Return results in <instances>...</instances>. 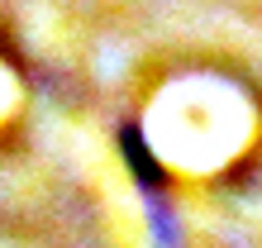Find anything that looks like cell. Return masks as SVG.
I'll return each instance as SVG.
<instances>
[{
	"label": "cell",
	"instance_id": "6da1fadb",
	"mask_svg": "<svg viewBox=\"0 0 262 248\" xmlns=\"http://www.w3.org/2000/svg\"><path fill=\"white\" fill-rule=\"evenodd\" d=\"M119 153L129 158V172H134V181H138V191L148 196V205H152V220H158V234H162V243L172 248V239H177V224H172V215H167V177H162V167H158V158H152V148H148V138H143V129L129 119L124 129H119Z\"/></svg>",
	"mask_w": 262,
	"mask_h": 248
}]
</instances>
